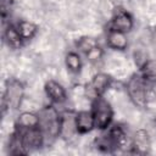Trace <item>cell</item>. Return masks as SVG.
I'll list each match as a JSON object with an SVG mask.
<instances>
[{
  "label": "cell",
  "instance_id": "obj_1",
  "mask_svg": "<svg viewBox=\"0 0 156 156\" xmlns=\"http://www.w3.org/2000/svg\"><path fill=\"white\" fill-rule=\"evenodd\" d=\"M152 85L147 83L140 73H134L126 83V91L130 102L138 108L147 107L151 100Z\"/></svg>",
  "mask_w": 156,
  "mask_h": 156
},
{
  "label": "cell",
  "instance_id": "obj_2",
  "mask_svg": "<svg viewBox=\"0 0 156 156\" xmlns=\"http://www.w3.org/2000/svg\"><path fill=\"white\" fill-rule=\"evenodd\" d=\"M38 115H39V127L45 135L46 143L60 138L61 113H58L54 104L43 107L38 112Z\"/></svg>",
  "mask_w": 156,
  "mask_h": 156
},
{
  "label": "cell",
  "instance_id": "obj_3",
  "mask_svg": "<svg viewBox=\"0 0 156 156\" xmlns=\"http://www.w3.org/2000/svg\"><path fill=\"white\" fill-rule=\"evenodd\" d=\"M24 96V87L16 78H9L5 83L2 98H1V107L2 113L5 115L7 110H17Z\"/></svg>",
  "mask_w": 156,
  "mask_h": 156
},
{
  "label": "cell",
  "instance_id": "obj_4",
  "mask_svg": "<svg viewBox=\"0 0 156 156\" xmlns=\"http://www.w3.org/2000/svg\"><path fill=\"white\" fill-rule=\"evenodd\" d=\"M91 112L95 121V128L99 130H106L113 122V108L111 104L100 96L91 101Z\"/></svg>",
  "mask_w": 156,
  "mask_h": 156
},
{
  "label": "cell",
  "instance_id": "obj_5",
  "mask_svg": "<svg viewBox=\"0 0 156 156\" xmlns=\"http://www.w3.org/2000/svg\"><path fill=\"white\" fill-rule=\"evenodd\" d=\"M111 84H112V78L110 74L105 72H98L91 77L90 82L85 84L84 94L90 101H94L95 99L104 96L105 93L111 87Z\"/></svg>",
  "mask_w": 156,
  "mask_h": 156
},
{
  "label": "cell",
  "instance_id": "obj_6",
  "mask_svg": "<svg viewBox=\"0 0 156 156\" xmlns=\"http://www.w3.org/2000/svg\"><path fill=\"white\" fill-rule=\"evenodd\" d=\"M21 133H22V143H23V146H24L27 154H29L30 151H35V150L40 149L46 143L45 135H44L43 130L40 129V127L29 128V129H21Z\"/></svg>",
  "mask_w": 156,
  "mask_h": 156
},
{
  "label": "cell",
  "instance_id": "obj_7",
  "mask_svg": "<svg viewBox=\"0 0 156 156\" xmlns=\"http://www.w3.org/2000/svg\"><path fill=\"white\" fill-rule=\"evenodd\" d=\"M133 27H134L133 16L127 10H123V9H119L113 13L108 24V28L119 30L123 33H129L133 29Z\"/></svg>",
  "mask_w": 156,
  "mask_h": 156
},
{
  "label": "cell",
  "instance_id": "obj_8",
  "mask_svg": "<svg viewBox=\"0 0 156 156\" xmlns=\"http://www.w3.org/2000/svg\"><path fill=\"white\" fill-rule=\"evenodd\" d=\"M44 91L46 98L54 105H61L67 100V91L63 88V85L57 80H54V79L46 80L44 85Z\"/></svg>",
  "mask_w": 156,
  "mask_h": 156
},
{
  "label": "cell",
  "instance_id": "obj_9",
  "mask_svg": "<svg viewBox=\"0 0 156 156\" xmlns=\"http://www.w3.org/2000/svg\"><path fill=\"white\" fill-rule=\"evenodd\" d=\"M78 134L76 127V112L65 111L61 113V128L60 138L65 140H71Z\"/></svg>",
  "mask_w": 156,
  "mask_h": 156
},
{
  "label": "cell",
  "instance_id": "obj_10",
  "mask_svg": "<svg viewBox=\"0 0 156 156\" xmlns=\"http://www.w3.org/2000/svg\"><path fill=\"white\" fill-rule=\"evenodd\" d=\"M2 39H4V43L12 50H18L24 44V40L22 39L17 26L13 23H7L5 26L2 32Z\"/></svg>",
  "mask_w": 156,
  "mask_h": 156
},
{
  "label": "cell",
  "instance_id": "obj_11",
  "mask_svg": "<svg viewBox=\"0 0 156 156\" xmlns=\"http://www.w3.org/2000/svg\"><path fill=\"white\" fill-rule=\"evenodd\" d=\"M76 127L78 134H88L95 129V121L91 110H82L76 112Z\"/></svg>",
  "mask_w": 156,
  "mask_h": 156
},
{
  "label": "cell",
  "instance_id": "obj_12",
  "mask_svg": "<svg viewBox=\"0 0 156 156\" xmlns=\"http://www.w3.org/2000/svg\"><path fill=\"white\" fill-rule=\"evenodd\" d=\"M106 45L116 51H124L128 48L127 33L108 28L106 33Z\"/></svg>",
  "mask_w": 156,
  "mask_h": 156
},
{
  "label": "cell",
  "instance_id": "obj_13",
  "mask_svg": "<svg viewBox=\"0 0 156 156\" xmlns=\"http://www.w3.org/2000/svg\"><path fill=\"white\" fill-rule=\"evenodd\" d=\"M150 145H151V141H150L149 133L145 129H139L134 133L133 140L129 146L135 154H146L149 152Z\"/></svg>",
  "mask_w": 156,
  "mask_h": 156
},
{
  "label": "cell",
  "instance_id": "obj_14",
  "mask_svg": "<svg viewBox=\"0 0 156 156\" xmlns=\"http://www.w3.org/2000/svg\"><path fill=\"white\" fill-rule=\"evenodd\" d=\"M16 26H17L18 32H20L22 39L24 40V43L32 40L37 35V33L39 30V27L34 22L28 21V20H21V21H18L16 23Z\"/></svg>",
  "mask_w": 156,
  "mask_h": 156
},
{
  "label": "cell",
  "instance_id": "obj_15",
  "mask_svg": "<svg viewBox=\"0 0 156 156\" xmlns=\"http://www.w3.org/2000/svg\"><path fill=\"white\" fill-rule=\"evenodd\" d=\"M16 126L21 129H29L39 127V115L29 111H23L18 115Z\"/></svg>",
  "mask_w": 156,
  "mask_h": 156
},
{
  "label": "cell",
  "instance_id": "obj_16",
  "mask_svg": "<svg viewBox=\"0 0 156 156\" xmlns=\"http://www.w3.org/2000/svg\"><path fill=\"white\" fill-rule=\"evenodd\" d=\"M65 65H66L67 69L71 73H73V74L80 73V71L83 68V61H82V57H80L79 52L68 51L65 56Z\"/></svg>",
  "mask_w": 156,
  "mask_h": 156
},
{
  "label": "cell",
  "instance_id": "obj_17",
  "mask_svg": "<svg viewBox=\"0 0 156 156\" xmlns=\"http://www.w3.org/2000/svg\"><path fill=\"white\" fill-rule=\"evenodd\" d=\"M139 73L147 83L156 84V58H149L139 68Z\"/></svg>",
  "mask_w": 156,
  "mask_h": 156
},
{
  "label": "cell",
  "instance_id": "obj_18",
  "mask_svg": "<svg viewBox=\"0 0 156 156\" xmlns=\"http://www.w3.org/2000/svg\"><path fill=\"white\" fill-rule=\"evenodd\" d=\"M99 45V41L94 38V37H90V35H84V37H80L77 41H76V48L79 52L82 54H88L91 49H94L95 46Z\"/></svg>",
  "mask_w": 156,
  "mask_h": 156
},
{
  "label": "cell",
  "instance_id": "obj_19",
  "mask_svg": "<svg viewBox=\"0 0 156 156\" xmlns=\"http://www.w3.org/2000/svg\"><path fill=\"white\" fill-rule=\"evenodd\" d=\"M102 56H104V50H102V48L100 45L95 46L88 54H85V57L90 63H98L102 58Z\"/></svg>",
  "mask_w": 156,
  "mask_h": 156
},
{
  "label": "cell",
  "instance_id": "obj_20",
  "mask_svg": "<svg viewBox=\"0 0 156 156\" xmlns=\"http://www.w3.org/2000/svg\"><path fill=\"white\" fill-rule=\"evenodd\" d=\"M150 39H151V43H152V45L156 48V27L151 30V33H150Z\"/></svg>",
  "mask_w": 156,
  "mask_h": 156
}]
</instances>
